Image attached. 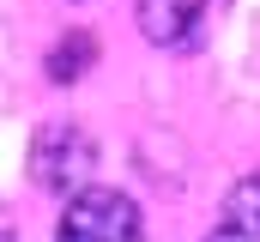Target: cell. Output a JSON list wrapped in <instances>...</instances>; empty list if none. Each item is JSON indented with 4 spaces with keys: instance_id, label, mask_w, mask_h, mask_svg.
<instances>
[{
    "instance_id": "1",
    "label": "cell",
    "mask_w": 260,
    "mask_h": 242,
    "mask_svg": "<svg viewBox=\"0 0 260 242\" xmlns=\"http://www.w3.org/2000/svg\"><path fill=\"white\" fill-rule=\"evenodd\" d=\"M55 242H145V218L121 188H79L61 206Z\"/></svg>"
},
{
    "instance_id": "2",
    "label": "cell",
    "mask_w": 260,
    "mask_h": 242,
    "mask_svg": "<svg viewBox=\"0 0 260 242\" xmlns=\"http://www.w3.org/2000/svg\"><path fill=\"white\" fill-rule=\"evenodd\" d=\"M91 170H97V139L79 127V121H49L37 127L30 139V182L49 188V194H79L91 188Z\"/></svg>"
},
{
    "instance_id": "3",
    "label": "cell",
    "mask_w": 260,
    "mask_h": 242,
    "mask_svg": "<svg viewBox=\"0 0 260 242\" xmlns=\"http://www.w3.org/2000/svg\"><path fill=\"white\" fill-rule=\"evenodd\" d=\"M230 0H139V31L164 55H194L200 43L218 31Z\"/></svg>"
},
{
    "instance_id": "4",
    "label": "cell",
    "mask_w": 260,
    "mask_h": 242,
    "mask_svg": "<svg viewBox=\"0 0 260 242\" xmlns=\"http://www.w3.org/2000/svg\"><path fill=\"white\" fill-rule=\"evenodd\" d=\"M200 242H260V176H242L230 194H224L212 230H206Z\"/></svg>"
},
{
    "instance_id": "5",
    "label": "cell",
    "mask_w": 260,
    "mask_h": 242,
    "mask_svg": "<svg viewBox=\"0 0 260 242\" xmlns=\"http://www.w3.org/2000/svg\"><path fill=\"white\" fill-rule=\"evenodd\" d=\"M91 55H97V37L91 31H67L55 43V55H49V79H79L91 67Z\"/></svg>"
},
{
    "instance_id": "6",
    "label": "cell",
    "mask_w": 260,
    "mask_h": 242,
    "mask_svg": "<svg viewBox=\"0 0 260 242\" xmlns=\"http://www.w3.org/2000/svg\"><path fill=\"white\" fill-rule=\"evenodd\" d=\"M0 242H12V224H6V212H0Z\"/></svg>"
}]
</instances>
